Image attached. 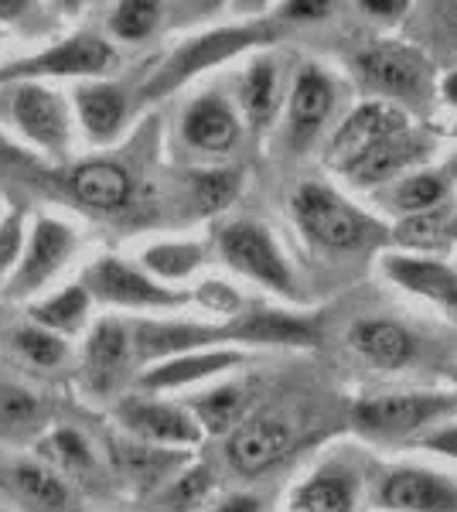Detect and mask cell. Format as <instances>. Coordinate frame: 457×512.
Returning a JSON list of instances; mask_svg holds the SVG:
<instances>
[{"label":"cell","instance_id":"1","mask_svg":"<svg viewBox=\"0 0 457 512\" xmlns=\"http://www.w3.org/2000/svg\"><path fill=\"white\" fill-rule=\"evenodd\" d=\"M290 205H294L297 229L304 233L307 243L321 246V250H372V246L389 239V229L382 222L372 219L369 212L355 209L345 195H338L324 181H304L290 198Z\"/></svg>","mask_w":457,"mask_h":512},{"label":"cell","instance_id":"2","mask_svg":"<svg viewBox=\"0 0 457 512\" xmlns=\"http://www.w3.org/2000/svg\"><path fill=\"white\" fill-rule=\"evenodd\" d=\"M277 38V28L267 21L260 24H232V28H215V31H205L198 38H188L181 48H174L168 55V62L154 72L151 79L140 86V96L144 99H161L181 89L188 79L202 76L205 69L212 65H222L236 55H243L246 48L253 45H267V41Z\"/></svg>","mask_w":457,"mask_h":512},{"label":"cell","instance_id":"3","mask_svg":"<svg viewBox=\"0 0 457 512\" xmlns=\"http://www.w3.org/2000/svg\"><path fill=\"white\" fill-rule=\"evenodd\" d=\"M215 239H219V256L232 270H239L243 277L256 280V284L270 287V291H277V294H287V297L297 294L294 270H290L284 250L277 246V239H273L267 226L249 222V219H236V222H226Z\"/></svg>","mask_w":457,"mask_h":512},{"label":"cell","instance_id":"4","mask_svg":"<svg viewBox=\"0 0 457 512\" xmlns=\"http://www.w3.org/2000/svg\"><path fill=\"white\" fill-rule=\"evenodd\" d=\"M454 410L457 400L447 393H389L362 400L352 414V424L372 441H400Z\"/></svg>","mask_w":457,"mask_h":512},{"label":"cell","instance_id":"5","mask_svg":"<svg viewBox=\"0 0 457 512\" xmlns=\"http://www.w3.org/2000/svg\"><path fill=\"white\" fill-rule=\"evenodd\" d=\"M355 69L359 76L376 86L379 93L393 99H403V103H423L430 96V86H434V69L423 59L417 48L400 45V41H379L372 48H362L355 55Z\"/></svg>","mask_w":457,"mask_h":512},{"label":"cell","instance_id":"6","mask_svg":"<svg viewBox=\"0 0 457 512\" xmlns=\"http://www.w3.org/2000/svg\"><path fill=\"white\" fill-rule=\"evenodd\" d=\"M89 297H99L106 304L116 308H137V311H174L185 308L188 294L171 291V287L157 284L154 277L140 274L137 267L116 260V256H103L93 267L86 270V284Z\"/></svg>","mask_w":457,"mask_h":512},{"label":"cell","instance_id":"7","mask_svg":"<svg viewBox=\"0 0 457 512\" xmlns=\"http://www.w3.org/2000/svg\"><path fill=\"white\" fill-rule=\"evenodd\" d=\"M410 127V117L400 103H389V99H369V103L355 106L352 113L342 120V127L335 130L328 144V168H335L338 175H345L362 154H369L379 140L400 134V130Z\"/></svg>","mask_w":457,"mask_h":512},{"label":"cell","instance_id":"8","mask_svg":"<svg viewBox=\"0 0 457 512\" xmlns=\"http://www.w3.org/2000/svg\"><path fill=\"white\" fill-rule=\"evenodd\" d=\"M116 52L110 41H103L93 31L86 35H72L62 45L45 48V52L21 59L7 69H0V82L14 79H41V76H99L113 65Z\"/></svg>","mask_w":457,"mask_h":512},{"label":"cell","instance_id":"9","mask_svg":"<svg viewBox=\"0 0 457 512\" xmlns=\"http://www.w3.org/2000/svg\"><path fill=\"white\" fill-rule=\"evenodd\" d=\"M290 441H294V437H290L287 420L260 414V417L239 420V424L232 427L229 441H226V458H229L232 472L256 478L287 458Z\"/></svg>","mask_w":457,"mask_h":512},{"label":"cell","instance_id":"10","mask_svg":"<svg viewBox=\"0 0 457 512\" xmlns=\"http://www.w3.org/2000/svg\"><path fill=\"white\" fill-rule=\"evenodd\" d=\"M386 512H457V485L430 468H393L376 489Z\"/></svg>","mask_w":457,"mask_h":512},{"label":"cell","instance_id":"11","mask_svg":"<svg viewBox=\"0 0 457 512\" xmlns=\"http://www.w3.org/2000/svg\"><path fill=\"white\" fill-rule=\"evenodd\" d=\"M76 250V233L65 222L41 216L31 229V243L21 253L14 277L7 284V297H28L35 294L48 277H55V270Z\"/></svg>","mask_w":457,"mask_h":512},{"label":"cell","instance_id":"12","mask_svg":"<svg viewBox=\"0 0 457 512\" xmlns=\"http://www.w3.org/2000/svg\"><path fill=\"white\" fill-rule=\"evenodd\" d=\"M11 117L21 134L31 144H38L45 154H65V147H69V117H65L62 99L52 89L38 86V82L18 86L11 99Z\"/></svg>","mask_w":457,"mask_h":512},{"label":"cell","instance_id":"13","mask_svg":"<svg viewBox=\"0 0 457 512\" xmlns=\"http://www.w3.org/2000/svg\"><path fill=\"white\" fill-rule=\"evenodd\" d=\"M427 154H430V137L406 127L400 134L379 140L369 154H362V158L345 171V178L352 181L355 188H382L393 178L410 175Z\"/></svg>","mask_w":457,"mask_h":512},{"label":"cell","instance_id":"14","mask_svg":"<svg viewBox=\"0 0 457 512\" xmlns=\"http://www.w3.org/2000/svg\"><path fill=\"white\" fill-rule=\"evenodd\" d=\"M116 417L130 434L144 444H154V448H191L202 441V427L195 424V417L174 403L130 400L123 403Z\"/></svg>","mask_w":457,"mask_h":512},{"label":"cell","instance_id":"15","mask_svg":"<svg viewBox=\"0 0 457 512\" xmlns=\"http://www.w3.org/2000/svg\"><path fill=\"white\" fill-rule=\"evenodd\" d=\"M335 110V82L321 65L307 62L297 69L294 86H290V103H287V123H290V140L294 147H307L324 120Z\"/></svg>","mask_w":457,"mask_h":512},{"label":"cell","instance_id":"16","mask_svg":"<svg viewBox=\"0 0 457 512\" xmlns=\"http://www.w3.org/2000/svg\"><path fill=\"white\" fill-rule=\"evenodd\" d=\"M379 270L386 280H393L403 291L423 297V301L444 304L454 308L457 304V270L447 267L437 256L423 253H386L379 260Z\"/></svg>","mask_w":457,"mask_h":512},{"label":"cell","instance_id":"17","mask_svg":"<svg viewBox=\"0 0 457 512\" xmlns=\"http://www.w3.org/2000/svg\"><path fill=\"white\" fill-rule=\"evenodd\" d=\"M130 338H134V352L140 359L157 362L226 342L222 325H198V321H140Z\"/></svg>","mask_w":457,"mask_h":512},{"label":"cell","instance_id":"18","mask_svg":"<svg viewBox=\"0 0 457 512\" xmlns=\"http://www.w3.org/2000/svg\"><path fill=\"white\" fill-rule=\"evenodd\" d=\"M239 130H243V123H239L236 106L215 93L191 99L185 117H181V137L195 151H209V154L229 151V147H236Z\"/></svg>","mask_w":457,"mask_h":512},{"label":"cell","instance_id":"19","mask_svg":"<svg viewBox=\"0 0 457 512\" xmlns=\"http://www.w3.org/2000/svg\"><path fill=\"white\" fill-rule=\"evenodd\" d=\"M222 338L243 345H318L321 332L311 321L284 311H246L222 325Z\"/></svg>","mask_w":457,"mask_h":512},{"label":"cell","instance_id":"20","mask_svg":"<svg viewBox=\"0 0 457 512\" xmlns=\"http://www.w3.org/2000/svg\"><path fill=\"white\" fill-rule=\"evenodd\" d=\"M134 359V338L130 328L106 318L93 328L86 342V379L96 393H113L120 379L127 376V366Z\"/></svg>","mask_w":457,"mask_h":512},{"label":"cell","instance_id":"21","mask_svg":"<svg viewBox=\"0 0 457 512\" xmlns=\"http://www.w3.org/2000/svg\"><path fill=\"white\" fill-rule=\"evenodd\" d=\"M246 355L239 349H198V352H185V355H174V359H164L151 366L144 373L140 383L147 390H178V386L188 383H202V379H212L226 369L239 366Z\"/></svg>","mask_w":457,"mask_h":512},{"label":"cell","instance_id":"22","mask_svg":"<svg viewBox=\"0 0 457 512\" xmlns=\"http://www.w3.org/2000/svg\"><path fill=\"white\" fill-rule=\"evenodd\" d=\"M348 342L352 349L369 359L372 366H382V369H403L406 362L413 359L417 352V342L413 335L406 332L400 321H386V318H365V321H355L348 328Z\"/></svg>","mask_w":457,"mask_h":512},{"label":"cell","instance_id":"23","mask_svg":"<svg viewBox=\"0 0 457 512\" xmlns=\"http://www.w3.org/2000/svg\"><path fill=\"white\" fill-rule=\"evenodd\" d=\"M72 192L96 212H116L130 202V175L113 161H86L72 171Z\"/></svg>","mask_w":457,"mask_h":512},{"label":"cell","instance_id":"24","mask_svg":"<svg viewBox=\"0 0 457 512\" xmlns=\"http://www.w3.org/2000/svg\"><path fill=\"white\" fill-rule=\"evenodd\" d=\"M76 110L93 140H110L120 134L123 120H127V93L110 82H93L76 93Z\"/></svg>","mask_w":457,"mask_h":512},{"label":"cell","instance_id":"25","mask_svg":"<svg viewBox=\"0 0 457 512\" xmlns=\"http://www.w3.org/2000/svg\"><path fill=\"white\" fill-rule=\"evenodd\" d=\"M444 202H447V178L440 171H427V168H417L410 175L396 178L393 188L382 192V205L389 212H396L400 219L420 216V212H430Z\"/></svg>","mask_w":457,"mask_h":512},{"label":"cell","instance_id":"26","mask_svg":"<svg viewBox=\"0 0 457 512\" xmlns=\"http://www.w3.org/2000/svg\"><path fill=\"white\" fill-rule=\"evenodd\" d=\"M454 236H457V216L447 202L430 212H420V216H406L396 222V229H389V239L406 246V253H423V256L447 246Z\"/></svg>","mask_w":457,"mask_h":512},{"label":"cell","instance_id":"27","mask_svg":"<svg viewBox=\"0 0 457 512\" xmlns=\"http://www.w3.org/2000/svg\"><path fill=\"white\" fill-rule=\"evenodd\" d=\"M11 482L35 512H69V489L52 468L38 461H18L11 468Z\"/></svg>","mask_w":457,"mask_h":512},{"label":"cell","instance_id":"28","mask_svg":"<svg viewBox=\"0 0 457 512\" xmlns=\"http://www.w3.org/2000/svg\"><path fill=\"white\" fill-rule=\"evenodd\" d=\"M239 103H243V113L253 127H263V123L273 120L280 106V76H277V62L273 59H256L246 69L243 82H239Z\"/></svg>","mask_w":457,"mask_h":512},{"label":"cell","instance_id":"29","mask_svg":"<svg viewBox=\"0 0 457 512\" xmlns=\"http://www.w3.org/2000/svg\"><path fill=\"white\" fill-rule=\"evenodd\" d=\"M243 407H246L243 386L229 383V386H215L209 393H198L188 403V414L195 417L202 434H229L239 424V417H243Z\"/></svg>","mask_w":457,"mask_h":512},{"label":"cell","instance_id":"30","mask_svg":"<svg viewBox=\"0 0 457 512\" xmlns=\"http://www.w3.org/2000/svg\"><path fill=\"white\" fill-rule=\"evenodd\" d=\"M301 512H355V478L348 472H318L294 492Z\"/></svg>","mask_w":457,"mask_h":512},{"label":"cell","instance_id":"31","mask_svg":"<svg viewBox=\"0 0 457 512\" xmlns=\"http://www.w3.org/2000/svg\"><path fill=\"white\" fill-rule=\"evenodd\" d=\"M89 291L82 284H69L65 291H58L55 297H48V301L35 304V321L41 328H48V332H76L82 328V321L89 315Z\"/></svg>","mask_w":457,"mask_h":512},{"label":"cell","instance_id":"32","mask_svg":"<svg viewBox=\"0 0 457 512\" xmlns=\"http://www.w3.org/2000/svg\"><path fill=\"white\" fill-rule=\"evenodd\" d=\"M144 267L161 280H185L205 263L202 243H157L144 250Z\"/></svg>","mask_w":457,"mask_h":512},{"label":"cell","instance_id":"33","mask_svg":"<svg viewBox=\"0 0 457 512\" xmlns=\"http://www.w3.org/2000/svg\"><path fill=\"white\" fill-rule=\"evenodd\" d=\"M161 24V4L151 0H123L110 14V31L123 41H144Z\"/></svg>","mask_w":457,"mask_h":512},{"label":"cell","instance_id":"34","mask_svg":"<svg viewBox=\"0 0 457 512\" xmlns=\"http://www.w3.org/2000/svg\"><path fill=\"white\" fill-rule=\"evenodd\" d=\"M116 465L137 485H154L157 478L168 472L171 458L164 451L147 448V444H116Z\"/></svg>","mask_w":457,"mask_h":512},{"label":"cell","instance_id":"35","mask_svg":"<svg viewBox=\"0 0 457 512\" xmlns=\"http://www.w3.org/2000/svg\"><path fill=\"white\" fill-rule=\"evenodd\" d=\"M14 349H18L24 359L31 362V366H41V369H52L58 362L65 359V342L62 335L48 332V328L41 325H24L14 332Z\"/></svg>","mask_w":457,"mask_h":512},{"label":"cell","instance_id":"36","mask_svg":"<svg viewBox=\"0 0 457 512\" xmlns=\"http://www.w3.org/2000/svg\"><path fill=\"white\" fill-rule=\"evenodd\" d=\"M239 192V171H198L195 175V195L205 212H219L236 198Z\"/></svg>","mask_w":457,"mask_h":512},{"label":"cell","instance_id":"37","mask_svg":"<svg viewBox=\"0 0 457 512\" xmlns=\"http://www.w3.org/2000/svg\"><path fill=\"white\" fill-rule=\"evenodd\" d=\"M38 417V400L21 386L0 383V424L4 427H21L31 424Z\"/></svg>","mask_w":457,"mask_h":512},{"label":"cell","instance_id":"38","mask_svg":"<svg viewBox=\"0 0 457 512\" xmlns=\"http://www.w3.org/2000/svg\"><path fill=\"white\" fill-rule=\"evenodd\" d=\"M24 253V222L18 212H11L4 222H0V277L11 267H18Z\"/></svg>","mask_w":457,"mask_h":512},{"label":"cell","instance_id":"39","mask_svg":"<svg viewBox=\"0 0 457 512\" xmlns=\"http://www.w3.org/2000/svg\"><path fill=\"white\" fill-rule=\"evenodd\" d=\"M48 448H52V454H55L58 461H65V465H72V468L89 465V461H93L86 437L76 434V431H69V427H65V431H55L52 441H48Z\"/></svg>","mask_w":457,"mask_h":512},{"label":"cell","instance_id":"40","mask_svg":"<svg viewBox=\"0 0 457 512\" xmlns=\"http://www.w3.org/2000/svg\"><path fill=\"white\" fill-rule=\"evenodd\" d=\"M212 489V472L205 465L191 468L188 475L178 478V485H174L171 499L178 502V506H198V502L205 499V492Z\"/></svg>","mask_w":457,"mask_h":512},{"label":"cell","instance_id":"41","mask_svg":"<svg viewBox=\"0 0 457 512\" xmlns=\"http://www.w3.org/2000/svg\"><path fill=\"white\" fill-rule=\"evenodd\" d=\"M198 301H202V308L215 311V315H239V308H243V297L232 291L229 284H219V280H209V284H202V291H198Z\"/></svg>","mask_w":457,"mask_h":512},{"label":"cell","instance_id":"42","mask_svg":"<svg viewBox=\"0 0 457 512\" xmlns=\"http://www.w3.org/2000/svg\"><path fill=\"white\" fill-rule=\"evenodd\" d=\"M335 11V4H318V0H290V4L280 7V18L284 21H321Z\"/></svg>","mask_w":457,"mask_h":512},{"label":"cell","instance_id":"43","mask_svg":"<svg viewBox=\"0 0 457 512\" xmlns=\"http://www.w3.org/2000/svg\"><path fill=\"white\" fill-rule=\"evenodd\" d=\"M423 448L434 451V454H444V458H454L457 461V424L454 427H440V431L423 437Z\"/></svg>","mask_w":457,"mask_h":512},{"label":"cell","instance_id":"44","mask_svg":"<svg viewBox=\"0 0 457 512\" xmlns=\"http://www.w3.org/2000/svg\"><path fill=\"white\" fill-rule=\"evenodd\" d=\"M359 7L365 14H376V18H400L410 4L406 0H362Z\"/></svg>","mask_w":457,"mask_h":512},{"label":"cell","instance_id":"45","mask_svg":"<svg viewBox=\"0 0 457 512\" xmlns=\"http://www.w3.org/2000/svg\"><path fill=\"white\" fill-rule=\"evenodd\" d=\"M212 512H260V499H256V495H229V499L219 502Z\"/></svg>","mask_w":457,"mask_h":512},{"label":"cell","instance_id":"46","mask_svg":"<svg viewBox=\"0 0 457 512\" xmlns=\"http://www.w3.org/2000/svg\"><path fill=\"white\" fill-rule=\"evenodd\" d=\"M28 0H0V21H14L21 14H28Z\"/></svg>","mask_w":457,"mask_h":512},{"label":"cell","instance_id":"47","mask_svg":"<svg viewBox=\"0 0 457 512\" xmlns=\"http://www.w3.org/2000/svg\"><path fill=\"white\" fill-rule=\"evenodd\" d=\"M440 96H444L447 106H454V110H457V72H451V76L440 82Z\"/></svg>","mask_w":457,"mask_h":512},{"label":"cell","instance_id":"48","mask_svg":"<svg viewBox=\"0 0 457 512\" xmlns=\"http://www.w3.org/2000/svg\"><path fill=\"white\" fill-rule=\"evenodd\" d=\"M444 11V21H447V28H451V35L457 38V4H447V7H440Z\"/></svg>","mask_w":457,"mask_h":512},{"label":"cell","instance_id":"49","mask_svg":"<svg viewBox=\"0 0 457 512\" xmlns=\"http://www.w3.org/2000/svg\"><path fill=\"white\" fill-rule=\"evenodd\" d=\"M451 175V178H457V151L451 154V161H447V171H444V178Z\"/></svg>","mask_w":457,"mask_h":512},{"label":"cell","instance_id":"50","mask_svg":"<svg viewBox=\"0 0 457 512\" xmlns=\"http://www.w3.org/2000/svg\"><path fill=\"white\" fill-rule=\"evenodd\" d=\"M454 134H457V127H454Z\"/></svg>","mask_w":457,"mask_h":512}]
</instances>
